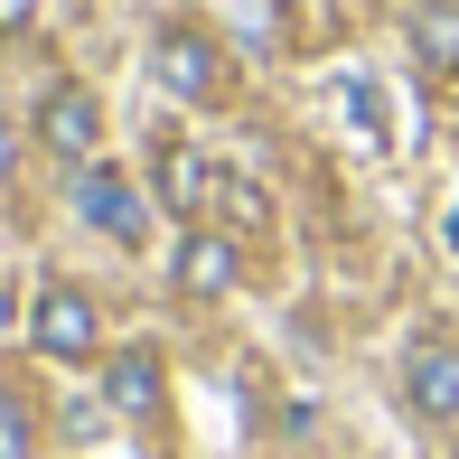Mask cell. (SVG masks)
<instances>
[{"instance_id":"14","label":"cell","mask_w":459,"mask_h":459,"mask_svg":"<svg viewBox=\"0 0 459 459\" xmlns=\"http://www.w3.org/2000/svg\"><path fill=\"white\" fill-rule=\"evenodd\" d=\"M441 244H450V254H459V206H450V216H441Z\"/></svg>"},{"instance_id":"11","label":"cell","mask_w":459,"mask_h":459,"mask_svg":"<svg viewBox=\"0 0 459 459\" xmlns=\"http://www.w3.org/2000/svg\"><path fill=\"white\" fill-rule=\"evenodd\" d=\"M0 459H29V422H19V403H10V375H0Z\"/></svg>"},{"instance_id":"5","label":"cell","mask_w":459,"mask_h":459,"mask_svg":"<svg viewBox=\"0 0 459 459\" xmlns=\"http://www.w3.org/2000/svg\"><path fill=\"white\" fill-rule=\"evenodd\" d=\"M38 132H48L56 160H94V141H103V103H94V85H48V94H38Z\"/></svg>"},{"instance_id":"6","label":"cell","mask_w":459,"mask_h":459,"mask_svg":"<svg viewBox=\"0 0 459 459\" xmlns=\"http://www.w3.org/2000/svg\"><path fill=\"white\" fill-rule=\"evenodd\" d=\"M103 403H113V412H132V422H160L169 385H160V357H151V347H122V357L103 366Z\"/></svg>"},{"instance_id":"10","label":"cell","mask_w":459,"mask_h":459,"mask_svg":"<svg viewBox=\"0 0 459 459\" xmlns=\"http://www.w3.org/2000/svg\"><path fill=\"white\" fill-rule=\"evenodd\" d=\"M216 216H235V225H263V187H254V178H235V169H216Z\"/></svg>"},{"instance_id":"9","label":"cell","mask_w":459,"mask_h":459,"mask_svg":"<svg viewBox=\"0 0 459 459\" xmlns=\"http://www.w3.org/2000/svg\"><path fill=\"white\" fill-rule=\"evenodd\" d=\"M412 56L431 75H459V0H422L412 10Z\"/></svg>"},{"instance_id":"3","label":"cell","mask_w":459,"mask_h":459,"mask_svg":"<svg viewBox=\"0 0 459 459\" xmlns=\"http://www.w3.org/2000/svg\"><path fill=\"white\" fill-rule=\"evenodd\" d=\"M403 403L422 412V422H459V338H412V357H403Z\"/></svg>"},{"instance_id":"12","label":"cell","mask_w":459,"mask_h":459,"mask_svg":"<svg viewBox=\"0 0 459 459\" xmlns=\"http://www.w3.org/2000/svg\"><path fill=\"white\" fill-rule=\"evenodd\" d=\"M29 19H38V0H0V38H19Z\"/></svg>"},{"instance_id":"8","label":"cell","mask_w":459,"mask_h":459,"mask_svg":"<svg viewBox=\"0 0 459 459\" xmlns=\"http://www.w3.org/2000/svg\"><path fill=\"white\" fill-rule=\"evenodd\" d=\"M160 197H169V216H206V206H216V169H206L187 141H169V151H160Z\"/></svg>"},{"instance_id":"7","label":"cell","mask_w":459,"mask_h":459,"mask_svg":"<svg viewBox=\"0 0 459 459\" xmlns=\"http://www.w3.org/2000/svg\"><path fill=\"white\" fill-rule=\"evenodd\" d=\"M235 273H244V263H235V244H225V235H206V225L178 244V290H187V300H225V290H235Z\"/></svg>"},{"instance_id":"2","label":"cell","mask_w":459,"mask_h":459,"mask_svg":"<svg viewBox=\"0 0 459 459\" xmlns=\"http://www.w3.org/2000/svg\"><path fill=\"white\" fill-rule=\"evenodd\" d=\"M151 75H160L178 103H216V94H225V48H216L206 29H187V19H178V29H160Z\"/></svg>"},{"instance_id":"1","label":"cell","mask_w":459,"mask_h":459,"mask_svg":"<svg viewBox=\"0 0 459 459\" xmlns=\"http://www.w3.org/2000/svg\"><path fill=\"white\" fill-rule=\"evenodd\" d=\"M29 338H38V357L85 366L94 347H103V309H94L75 281H48V290H38V309H29Z\"/></svg>"},{"instance_id":"4","label":"cell","mask_w":459,"mask_h":459,"mask_svg":"<svg viewBox=\"0 0 459 459\" xmlns=\"http://www.w3.org/2000/svg\"><path fill=\"white\" fill-rule=\"evenodd\" d=\"M75 206H85V225H94V235H113V244H141V235H151V206H141V187L122 178V169H103V160H85Z\"/></svg>"},{"instance_id":"13","label":"cell","mask_w":459,"mask_h":459,"mask_svg":"<svg viewBox=\"0 0 459 459\" xmlns=\"http://www.w3.org/2000/svg\"><path fill=\"white\" fill-rule=\"evenodd\" d=\"M10 169H19V141H10V122H0V187H10Z\"/></svg>"}]
</instances>
